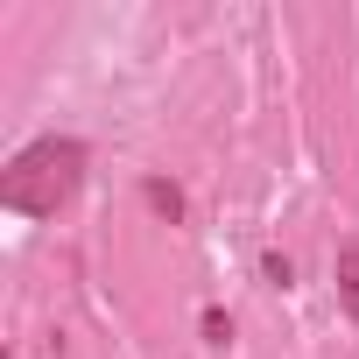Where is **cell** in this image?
Wrapping results in <instances>:
<instances>
[{"label": "cell", "mask_w": 359, "mask_h": 359, "mask_svg": "<svg viewBox=\"0 0 359 359\" xmlns=\"http://www.w3.org/2000/svg\"><path fill=\"white\" fill-rule=\"evenodd\" d=\"M85 162H92V148L78 134H36L0 169V205L22 212V219H57L78 198V184H85Z\"/></svg>", "instance_id": "1"}, {"label": "cell", "mask_w": 359, "mask_h": 359, "mask_svg": "<svg viewBox=\"0 0 359 359\" xmlns=\"http://www.w3.org/2000/svg\"><path fill=\"white\" fill-rule=\"evenodd\" d=\"M261 275H268V289H289V282H296V268H289L282 254H261Z\"/></svg>", "instance_id": "4"}, {"label": "cell", "mask_w": 359, "mask_h": 359, "mask_svg": "<svg viewBox=\"0 0 359 359\" xmlns=\"http://www.w3.org/2000/svg\"><path fill=\"white\" fill-rule=\"evenodd\" d=\"M338 303H345V317L359 324V240L338 247Z\"/></svg>", "instance_id": "3"}, {"label": "cell", "mask_w": 359, "mask_h": 359, "mask_svg": "<svg viewBox=\"0 0 359 359\" xmlns=\"http://www.w3.org/2000/svg\"><path fill=\"white\" fill-rule=\"evenodd\" d=\"M205 338L226 345V338H233V317H226V310H205Z\"/></svg>", "instance_id": "5"}, {"label": "cell", "mask_w": 359, "mask_h": 359, "mask_svg": "<svg viewBox=\"0 0 359 359\" xmlns=\"http://www.w3.org/2000/svg\"><path fill=\"white\" fill-rule=\"evenodd\" d=\"M141 205H148V212H162L169 226H184V191H176L169 176H141Z\"/></svg>", "instance_id": "2"}]
</instances>
